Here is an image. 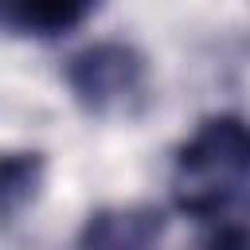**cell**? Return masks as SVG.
<instances>
[{
	"label": "cell",
	"mask_w": 250,
	"mask_h": 250,
	"mask_svg": "<svg viewBox=\"0 0 250 250\" xmlns=\"http://www.w3.org/2000/svg\"><path fill=\"white\" fill-rule=\"evenodd\" d=\"M250 199V121L211 113L172 156V203L188 219L219 223Z\"/></svg>",
	"instance_id": "1"
},
{
	"label": "cell",
	"mask_w": 250,
	"mask_h": 250,
	"mask_svg": "<svg viewBox=\"0 0 250 250\" xmlns=\"http://www.w3.org/2000/svg\"><path fill=\"white\" fill-rule=\"evenodd\" d=\"M66 90L90 117H129L148 90V62L137 47L102 39L74 51L62 66Z\"/></svg>",
	"instance_id": "2"
},
{
	"label": "cell",
	"mask_w": 250,
	"mask_h": 250,
	"mask_svg": "<svg viewBox=\"0 0 250 250\" xmlns=\"http://www.w3.org/2000/svg\"><path fill=\"white\" fill-rule=\"evenodd\" d=\"M168 219L156 203H113L86 215L78 250H160Z\"/></svg>",
	"instance_id": "3"
},
{
	"label": "cell",
	"mask_w": 250,
	"mask_h": 250,
	"mask_svg": "<svg viewBox=\"0 0 250 250\" xmlns=\"http://www.w3.org/2000/svg\"><path fill=\"white\" fill-rule=\"evenodd\" d=\"M94 8L98 0H0L4 23L16 31L39 35V39H55V35L82 27Z\"/></svg>",
	"instance_id": "4"
},
{
	"label": "cell",
	"mask_w": 250,
	"mask_h": 250,
	"mask_svg": "<svg viewBox=\"0 0 250 250\" xmlns=\"http://www.w3.org/2000/svg\"><path fill=\"white\" fill-rule=\"evenodd\" d=\"M47 176L43 152H0V227L35 203Z\"/></svg>",
	"instance_id": "5"
},
{
	"label": "cell",
	"mask_w": 250,
	"mask_h": 250,
	"mask_svg": "<svg viewBox=\"0 0 250 250\" xmlns=\"http://www.w3.org/2000/svg\"><path fill=\"white\" fill-rule=\"evenodd\" d=\"M238 238H242V250H250V219L238 223Z\"/></svg>",
	"instance_id": "6"
}]
</instances>
